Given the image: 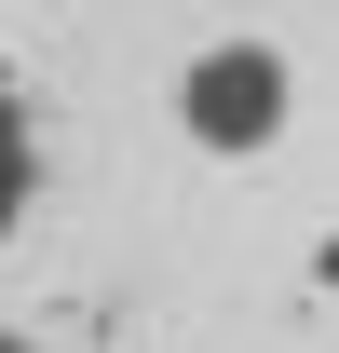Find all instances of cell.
Segmentation results:
<instances>
[{
	"mask_svg": "<svg viewBox=\"0 0 339 353\" xmlns=\"http://www.w3.org/2000/svg\"><path fill=\"white\" fill-rule=\"evenodd\" d=\"M285 54L271 41H204L190 68H176V123H190V150H217V163H245V150H271L285 136Z\"/></svg>",
	"mask_w": 339,
	"mask_h": 353,
	"instance_id": "6da1fadb",
	"label": "cell"
}]
</instances>
